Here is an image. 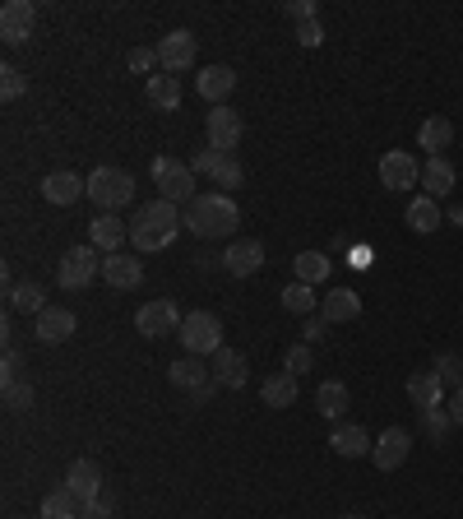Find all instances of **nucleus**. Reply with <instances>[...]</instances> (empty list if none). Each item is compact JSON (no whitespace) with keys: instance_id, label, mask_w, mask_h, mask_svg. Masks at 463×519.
<instances>
[{"instance_id":"nucleus-1","label":"nucleus","mask_w":463,"mask_h":519,"mask_svg":"<svg viewBox=\"0 0 463 519\" xmlns=\"http://www.w3.org/2000/svg\"><path fill=\"white\" fill-rule=\"evenodd\" d=\"M181 228H186V214H176L172 200H149L139 204V218L130 223V241H135L139 255H153V251H167Z\"/></svg>"},{"instance_id":"nucleus-2","label":"nucleus","mask_w":463,"mask_h":519,"mask_svg":"<svg viewBox=\"0 0 463 519\" xmlns=\"http://www.w3.org/2000/svg\"><path fill=\"white\" fill-rule=\"evenodd\" d=\"M237 223H241V209L232 195H223V190H204V195H195V200L186 204V228L204 241L232 237Z\"/></svg>"},{"instance_id":"nucleus-3","label":"nucleus","mask_w":463,"mask_h":519,"mask_svg":"<svg viewBox=\"0 0 463 519\" xmlns=\"http://www.w3.org/2000/svg\"><path fill=\"white\" fill-rule=\"evenodd\" d=\"M88 200L98 204V214H116L121 204L135 200V177L126 167H98L88 177Z\"/></svg>"},{"instance_id":"nucleus-4","label":"nucleus","mask_w":463,"mask_h":519,"mask_svg":"<svg viewBox=\"0 0 463 519\" xmlns=\"http://www.w3.org/2000/svg\"><path fill=\"white\" fill-rule=\"evenodd\" d=\"M176 339H181L186 357H213L223 348V320L213 316V311H190V316L181 320Z\"/></svg>"},{"instance_id":"nucleus-5","label":"nucleus","mask_w":463,"mask_h":519,"mask_svg":"<svg viewBox=\"0 0 463 519\" xmlns=\"http://www.w3.org/2000/svg\"><path fill=\"white\" fill-rule=\"evenodd\" d=\"M153 186H158V200L172 204H190L200 190H195V167L186 158H153Z\"/></svg>"},{"instance_id":"nucleus-6","label":"nucleus","mask_w":463,"mask_h":519,"mask_svg":"<svg viewBox=\"0 0 463 519\" xmlns=\"http://www.w3.org/2000/svg\"><path fill=\"white\" fill-rule=\"evenodd\" d=\"M190 167H195V177H213V186H223V195H232V190L246 181V167H241L237 153L200 149L195 158H190Z\"/></svg>"},{"instance_id":"nucleus-7","label":"nucleus","mask_w":463,"mask_h":519,"mask_svg":"<svg viewBox=\"0 0 463 519\" xmlns=\"http://www.w3.org/2000/svg\"><path fill=\"white\" fill-rule=\"evenodd\" d=\"M98 274H102V251H93V246H70L61 255V265H56V279L70 292H84Z\"/></svg>"},{"instance_id":"nucleus-8","label":"nucleus","mask_w":463,"mask_h":519,"mask_svg":"<svg viewBox=\"0 0 463 519\" xmlns=\"http://www.w3.org/2000/svg\"><path fill=\"white\" fill-rule=\"evenodd\" d=\"M167 376H172L176 390L190 394V404H209L213 390H218V380H213V367H204L200 357H181V362H172L167 367Z\"/></svg>"},{"instance_id":"nucleus-9","label":"nucleus","mask_w":463,"mask_h":519,"mask_svg":"<svg viewBox=\"0 0 463 519\" xmlns=\"http://www.w3.org/2000/svg\"><path fill=\"white\" fill-rule=\"evenodd\" d=\"M181 311H176V302H167V297H153V302L139 306V316H135V330L144 334V339H167V334L181 330Z\"/></svg>"},{"instance_id":"nucleus-10","label":"nucleus","mask_w":463,"mask_h":519,"mask_svg":"<svg viewBox=\"0 0 463 519\" xmlns=\"http://www.w3.org/2000/svg\"><path fill=\"white\" fill-rule=\"evenodd\" d=\"M33 28H38V5L33 0H5L0 5V38L10 47H24L33 38Z\"/></svg>"},{"instance_id":"nucleus-11","label":"nucleus","mask_w":463,"mask_h":519,"mask_svg":"<svg viewBox=\"0 0 463 519\" xmlns=\"http://www.w3.org/2000/svg\"><path fill=\"white\" fill-rule=\"evenodd\" d=\"M380 186L385 190H413L422 186V163H417L413 153H403V149H389L385 158H380Z\"/></svg>"},{"instance_id":"nucleus-12","label":"nucleus","mask_w":463,"mask_h":519,"mask_svg":"<svg viewBox=\"0 0 463 519\" xmlns=\"http://www.w3.org/2000/svg\"><path fill=\"white\" fill-rule=\"evenodd\" d=\"M195 51H200V42H195L190 28L167 33V38L158 42V65H163V75H181V70H190V65H195Z\"/></svg>"},{"instance_id":"nucleus-13","label":"nucleus","mask_w":463,"mask_h":519,"mask_svg":"<svg viewBox=\"0 0 463 519\" xmlns=\"http://www.w3.org/2000/svg\"><path fill=\"white\" fill-rule=\"evenodd\" d=\"M204 130H209V149L218 153H237L241 135H246V121H241L232 107H213L209 116H204Z\"/></svg>"},{"instance_id":"nucleus-14","label":"nucleus","mask_w":463,"mask_h":519,"mask_svg":"<svg viewBox=\"0 0 463 519\" xmlns=\"http://www.w3.org/2000/svg\"><path fill=\"white\" fill-rule=\"evenodd\" d=\"M408 455H413V431H408V427L380 431V441L371 445V464H376L380 473H394Z\"/></svg>"},{"instance_id":"nucleus-15","label":"nucleus","mask_w":463,"mask_h":519,"mask_svg":"<svg viewBox=\"0 0 463 519\" xmlns=\"http://www.w3.org/2000/svg\"><path fill=\"white\" fill-rule=\"evenodd\" d=\"M223 269L232 274V279H251V274H260V269H264V241L237 237L223 251Z\"/></svg>"},{"instance_id":"nucleus-16","label":"nucleus","mask_w":463,"mask_h":519,"mask_svg":"<svg viewBox=\"0 0 463 519\" xmlns=\"http://www.w3.org/2000/svg\"><path fill=\"white\" fill-rule=\"evenodd\" d=\"M102 283L116 292L139 288V283H144V260H139V255H126V251L102 255Z\"/></svg>"},{"instance_id":"nucleus-17","label":"nucleus","mask_w":463,"mask_h":519,"mask_svg":"<svg viewBox=\"0 0 463 519\" xmlns=\"http://www.w3.org/2000/svg\"><path fill=\"white\" fill-rule=\"evenodd\" d=\"M65 492L75 496L79 506L98 501V496H102V469L93 464V459H75V464L65 469Z\"/></svg>"},{"instance_id":"nucleus-18","label":"nucleus","mask_w":463,"mask_h":519,"mask_svg":"<svg viewBox=\"0 0 463 519\" xmlns=\"http://www.w3.org/2000/svg\"><path fill=\"white\" fill-rule=\"evenodd\" d=\"M195 89H200V98L209 102V107H223V102L232 98V89H237V70H232V65H204L200 79H195Z\"/></svg>"},{"instance_id":"nucleus-19","label":"nucleus","mask_w":463,"mask_h":519,"mask_svg":"<svg viewBox=\"0 0 463 519\" xmlns=\"http://www.w3.org/2000/svg\"><path fill=\"white\" fill-rule=\"evenodd\" d=\"M126 241H130V228H126V223H121L116 214H98L93 223H88V246H93V251L116 255L121 246H126Z\"/></svg>"},{"instance_id":"nucleus-20","label":"nucleus","mask_w":463,"mask_h":519,"mask_svg":"<svg viewBox=\"0 0 463 519\" xmlns=\"http://www.w3.org/2000/svg\"><path fill=\"white\" fill-rule=\"evenodd\" d=\"M213 380H218V390H241V385L251 380L246 353H237V348H218V353H213Z\"/></svg>"},{"instance_id":"nucleus-21","label":"nucleus","mask_w":463,"mask_h":519,"mask_svg":"<svg viewBox=\"0 0 463 519\" xmlns=\"http://www.w3.org/2000/svg\"><path fill=\"white\" fill-rule=\"evenodd\" d=\"M88 195V177H75V172H51L47 181H42V200L47 204H75Z\"/></svg>"},{"instance_id":"nucleus-22","label":"nucleus","mask_w":463,"mask_h":519,"mask_svg":"<svg viewBox=\"0 0 463 519\" xmlns=\"http://www.w3.org/2000/svg\"><path fill=\"white\" fill-rule=\"evenodd\" d=\"M33 334H38V343H65L70 334H75V311L47 306V311L38 316V325H33Z\"/></svg>"},{"instance_id":"nucleus-23","label":"nucleus","mask_w":463,"mask_h":519,"mask_svg":"<svg viewBox=\"0 0 463 519\" xmlns=\"http://www.w3.org/2000/svg\"><path fill=\"white\" fill-rule=\"evenodd\" d=\"M329 445H334V455H343V459H362V455H371V445L376 441H371L366 427H357V422H338Z\"/></svg>"},{"instance_id":"nucleus-24","label":"nucleus","mask_w":463,"mask_h":519,"mask_svg":"<svg viewBox=\"0 0 463 519\" xmlns=\"http://www.w3.org/2000/svg\"><path fill=\"white\" fill-rule=\"evenodd\" d=\"M454 144V126L445 116H426L417 130V149H426V158H445V149Z\"/></svg>"},{"instance_id":"nucleus-25","label":"nucleus","mask_w":463,"mask_h":519,"mask_svg":"<svg viewBox=\"0 0 463 519\" xmlns=\"http://www.w3.org/2000/svg\"><path fill=\"white\" fill-rule=\"evenodd\" d=\"M320 316H325L329 325H348V320L362 316V297L352 288H334L325 302H320Z\"/></svg>"},{"instance_id":"nucleus-26","label":"nucleus","mask_w":463,"mask_h":519,"mask_svg":"<svg viewBox=\"0 0 463 519\" xmlns=\"http://www.w3.org/2000/svg\"><path fill=\"white\" fill-rule=\"evenodd\" d=\"M454 181H459V172H454L450 158H426L422 163V186H426L431 200H445V195L454 190Z\"/></svg>"},{"instance_id":"nucleus-27","label":"nucleus","mask_w":463,"mask_h":519,"mask_svg":"<svg viewBox=\"0 0 463 519\" xmlns=\"http://www.w3.org/2000/svg\"><path fill=\"white\" fill-rule=\"evenodd\" d=\"M408 399H413L417 413L445 404V385L436 380V371H417V376H408Z\"/></svg>"},{"instance_id":"nucleus-28","label":"nucleus","mask_w":463,"mask_h":519,"mask_svg":"<svg viewBox=\"0 0 463 519\" xmlns=\"http://www.w3.org/2000/svg\"><path fill=\"white\" fill-rule=\"evenodd\" d=\"M144 98H149L153 112H176L181 107V84H176V75H149Z\"/></svg>"},{"instance_id":"nucleus-29","label":"nucleus","mask_w":463,"mask_h":519,"mask_svg":"<svg viewBox=\"0 0 463 519\" xmlns=\"http://www.w3.org/2000/svg\"><path fill=\"white\" fill-rule=\"evenodd\" d=\"M348 385H343V380H325V385H320V390H315V408H320V413H325L329 422H343V413H348Z\"/></svg>"},{"instance_id":"nucleus-30","label":"nucleus","mask_w":463,"mask_h":519,"mask_svg":"<svg viewBox=\"0 0 463 519\" xmlns=\"http://www.w3.org/2000/svg\"><path fill=\"white\" fill-rule=\"evenodd\" d=\"M403 218H408V228L422 232V237H426V232H436L440 223H445V214H440V200H431V195H417V200L408 204V214H403Z\"/></svg>"},{"instance_id":"nucleus-31","label":"nucleus","mask_w":463,"mask_h":519,"mask_svg":"<svg viewBox=\"0 0 463 519\" xmlns=\"http://www.w3.org/2000/svg\"><path fill=\"white\" fill-rule=\"evenodd\" d=\"M260 399H264V408H292L297 404V376H288V371L269 376L260 385Z\"/></svg>"},{"instance_id":"nucleus-32","label":"nucleus","mask_w":463,"mask_h":519,"mask_svg":"<svg viewBox=\"0 0 463 519\" xmlns=\"http://www.w3.org/2000/svg\"><path fill=\"white\" fill-rule=\"evenodd\" d=\"M10 311H33V316H42L47 311V288L42 283H10Z\"/></svg>"},{"instance_id":"nucleus-33","label":"nucleus","mask_w":463,"mask_h":519,"mask_svg":"<svg viewBox=\"0 0 463 519\" xmlns=\"http://www.w3.org/2000/svg\"><path fill=\"white\" fill-rule=\"evenodd\" d=\"M79 501L70 492H65V482L61 487H56V492H47L42 496V510H38V519H79Z\"/></svg>"},{"instance_id":"nucleus-34","label":"nucleus","mask_w":463,"mask_h":519,"mask_svg":"<svg viewBox=\"0 0 463 519\" xmlns=\"http://www.w3.org/2000/svg\"><path fill=\"white\" fill-rule=\"evenodd\" d=\"M292 269H297V283H325L329 279V255L325 251H301L297 260H292Z\"/></svg>"},{"instance_id":"nucleus-35","label":"nucleus","mask_w":463,"mask_h":519,"mask_svg":"<svg viewBox=\"0 0 463 519\" xmlns=\"http://www.w3.org/2000/svg\"><path fill=\"white\" fill-rule=\"evenodd\" d=\"M283 311H292V316H315L320 311V297H315L311 283H288L283 288Z\"/></svg>"},{"instance_id":"nucleus-36","label":"nucleus","mask_w":463,"mask_h":519,"mask_svg":"<svg viewBox=\"0 0 463 519\" xmlns=\"http://www.w3.org/2000/svg\"><path fill=\"white\" fill-rule=\"evenodd\" d=\"M431 371H436V380L445 390H463V357L459 353H436Z\"/></svg>"},{"instance_id":"nucleus-37","label":"nucleus","mask_w":463,"mask_h":519,"mask_svg":"<svg viewBox=\"0 0 463 519\" xmlns=\"http://www.w3.org/2000/svg\"><path fill=\"white\" fill-rule=\"evenodd\" d=\"M315 367V353H311V343H292L288 353H283V371H288V376H306V371Z\"/></svg>"},{"instance_id":"nucleus-38","label":"nucleus","mask_w":463,"mask_h":519,"mask_svg":"<svg viewBox=\"0 0 463 519\" xmlns=\"http://www.w3.org/2000/svg\"><path fill=\"white\" fill-rule=\"evenodd\" d=\"M422 427H426V436H436V445L450 436V427H454V418H450V408L440 404V408H422Z\"/></svg>"},{"instance_id":"nucleus-39","label":"nucleus","mask_w":463,"mask_h":519,"mask_svg":"<svg viewBox=\"0 0 463 519\" xmlns=\"http://www.w3.org/2000/svg\"><path fill=\"white\" fill-rule=\"evenodd\" d=\"M5 408H14V413H24V408H33V385H28L24 376L5 380Z\"/></svg>"},{"instance_id":"nucleus-40","label":"nucleus","mask_w":463,"mask_h":519,"mask_svg":"<svg viewBox=\"0 0 463 519\" xmlns=\"http://www.w3.org/2000/svg\"><path fill=\"white\" fill-rule=\"evenodd\" d=\"M24 89H28L24 70H19V65H0V98L14 102V98H24Z\"/></svg>"},{"instance_id":"nucleus-41","label":"nucleus","mask_w":463,"mask_h":519,"mask_svg":"<svg viewBox=\"0 0 463 519\" xmlns=\"http://www.w3.org/2000/svg\"><path fill=\"white\" fill-rule=\"evenodd\" d=\"M126 65L135 70V75H149L153 65H158V47H135V51L126 56Z\"/></svg>"},{"instance_id":"nucleus-42","label":"nucleus","mask_w":463,"mask_h":519,"mask_svg":"<svg viewBox=\"0 0 463 519\" xmlns=\"http://www.w3.org/2000/svg\"><path fill=\"white\" fill-rule=\"evenodd\" d=\"M297 42H301V47H320V42H325V28H320V19H306V24H297Z\"/></svg>"},{"instance_id":"nucleus-43","label":"nucleus","mask_w":463,"mask_h":519,"mask_svg":"<svg viewBox=\"0 0 463 519\" xmlns=\"http://www.w3.org/2000/svg\"><path fill=\"white\" fill-rule=\"evenodd\" d=\"M325 325L329 320L315 311V316H306V325H301V343H325Z\"/></svg>"},{"instance_id":"nucleus-44","label":"nucleus","mask_w":463,"mask_h":519,"mask_svg":"<svg viewBox=\"0 0 463 519\" xmlns=\"http://www.w3.org/2000/svg\"><path fill=\"white\" fill-rule=\"evenodd\" d=\"M283 14H288V19H297V24H306V19H315V0H288V5H283Z\"/></svg>"},{"instance_id":"nucleus-45","label":"nucleus","mask_w":463,"mask_h":519,"mask_svg":"<svg viewBox=\"0 0 463 519\" xmlns=\"http://www.w3.org/2000/svg\"><path fill=\"white\" fill-rule=\"evenodd\" d=\"M79 519H112V501H107V496H98V501H88V506L79 510Z\"/></svg>"},{"instance_id":"nucleus-46","label":"nucleus","mask_w":463,"mask_h":519,"mask_svg":"<svg viewBox=\"0 0 463 519\" xmlns=\"http://www.w3.org/2000/svg\"><path fill=\"white\" fill-rule=\"evenodd\" d=\"M19 376V353L14 348H5V362H0V380H14Z\"/></svg>"},{"instance_id":"nucleus-47","label":"nucleus","mask_w":463,"mask_h":519,"mask_svg":"<svg viewBox=\"0 0 463 519\" xmlns=\"http://www.w3.org/2000/svg\"><path fill=\"white\" fill-rule=\"evenodd\" d=\"M445 408H450L454 427H463V390H454V399H450V404H445Z\"/></svg>"},{"instance_id":"nucleus-48","label":"nucleus","mask_w":463,"mask_h":519,"mask_svg":"<svg viewBox=\"0 0 463 519\" xmlns=\"http://www.w3.org/2000/svg\"><path fill=\"white\" fill-rule=\"evenodd\" d=\"M343 519H362V515H343Z\"/></svg>"}]
</instances>
